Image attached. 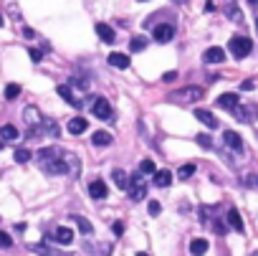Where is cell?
<instances>
[{
	"label": "cell",
	"instance_id": "1",
	"mask_svg": "<svg viewBox=\"0 0 258 256\" xmlns=\"http://www.w3.org/2000/svg\"><path fill=\"white\" fill-rule=\"evenodd\" d=\"M251 51H253V41L248 36H233L231 38V53L235 58H246Z\"/></svg>",
	"mask_w": 258,
	"mask_h": 256
},
{
	"label": "cell",
	"instance_id": "2",
	"mask_svg": "<svg viewBox=\"0 0 258 256\" xmlns=\"http://www.w3.org/2000/svg\"><path fill=\"white\" fill-rule=\"evenodd\" d=\"M172 99H180V102H200L203 99V89L200 86H185L182 92H175Z\"/></svg>",
	"mask_w": 258,
	"mask_h": 256
},
{
	"label": "cell",
	"instance_id": "3",
	"mask_svg": "<svg viewBox=\"0 0 258 256\" xmlns=\"http://www.w3.org/2000/svg\"><path fill=\"white\" fill-rule=\"evenodd\" d=\"M129 195H132V198H134V201H142V198H144V195H147V183H144V178H142V173L132 178V188H129Z\"/></svg>",
	"mask_w": 258,
	"mask_h": 256
},
{
	"label": "cell",
	"instance_id": "4",
	"mask_svg": "<svg viewBox=\"0 0 258 256\" xmlns=\"http://www.w3.org/2000/svg\"><path fill=\"white\" fill-rule=\"evenodd\" d=\"M172 36H175V28H172L170 23H160V26L155 28V41H157V43H170Z\"/></svg>",
	"mask_w": 258,
	"mask_h": 256
},
{
	"label": "cell",
	"instance_id": "5",
	"mask_svg": "<svg viewBox=\"0 0 258 256\" xmlns=\"http://www.w3.org/2000/svg\"><path fill=\"white\" fill-rule=\"evenodd\" d=\"M223 142H225V147L235 150V153H240V150H243V140H240V134H238V132H233V129L223 132Z\"/></svg>",
	"mask_w": 258,
	"mask_h": 256
},
{
	"label": "cell",
	"instance_id": "6",
	"mask_svg": "<svg viewBox=\"0 0 258 256\" xmlns=\"http://www.w3.org/2000/svg\"><path fill=\"white\" fill-rule=\"evenodd\" d=\"M94 117H99V119H109L112 117V104L106 102V99H94Z\"/></svg>",
	"mask_w": 258,
	"mask_h": 256
},
{
	"label": "cell",
	"instance_id": "7",
	"mask_svg": "<svg viewBox=\"0 0 258 256\" xmlns=\"http://www.w3.org/2000/svg\"><path fill=\"white\" fill-rule=\"evenodd\" d=\"M203 61H208V64H223V61H225V51L218 49V46H210V49L203 53Z\"/></svg>",
	"mask_w": 258,
	"mask_h": 256
},
{
	"label": "cell",
	"instance_id": "8",
	"mask_svg": "<svg viewBox=\"0 0 258 256\" xmlns=\"http://www.w3.org/2000/svg\"><path fill=\"white\" fill-rule=\"evenodd\" d=\"M106 193H109V190H106V183H101V180H91V183H89V195L94 201L106 198Z\"/></svg>",
	"mask_w": 258,
	"mask_h": 256
},
{
	"label": "cell",
	"instance_id": "9",
	"mask_svg": "<svg viewBox=\"0 0 258 256\" xmlns=\"http://www.w3.org/2000/svg\"><path fill=\"white\" fill-rule=\"evenodd\" d=\"M195 117L200 119V122H203L208 129H218V119H215V114H212V112H208V109H195Z\"/></svg>",
	"mask_w": 258,
	"mask_h": 256
},
{
	"label": "cell",
	"instance_id": "10",
	"mask_svg": "<svg viewBox=\"0 0 258 256\" xmlns=\"http://www.w3.org/2000/svg\"><path fill=\"white\" fill-rule=\"evenodd\" d=\"M112 178H114V183H117L119 190H129V188H132V178H129L124 170H119V168H117V170L112 173Z\"/></svg>",
	"mask_w": 258,
	"mask_h": 256
},
{
	"label": "cell",
	"instance_id": "11",
	"mask_svg": "<svg viewBox=\"0 0 258 256\" xmlns=\"http://www.w3.org/2000/svg\"><path fill=\"white\" fill-rule=\"evenodd\" d=\"M109 64L114 66V69H129V56L127 53H119V51H114V53H109Z\"/></svg>",
	"mask_w": 258,
	"mask_h": 256
},
{
	"label": "cell",
	"instance_id": "12",
	"mask_svg": "<svg viewBox=\"0 0 258 256\" xmlns=\"http://www.w3.org/2000/svg\"><path fill=\"white\" fill-rule=\"evenodd\" d=\"M96 33H99V38H101L104 43H114V38H117L114 28L106 26V23H96Z\"/></svg>",
	"mask_w": 258,
	"mask_h": 256
},
{
	"label": "cell",
	"instance_id": "13",
	"mask_svg": "<svg viewBox=\"0 0 258 256\" xmlns=\"http://www.w3.org/2000/svg\"><path fill=\"white\" fill-rule=\"evenodd\" d=\"M89 129V122L84 117H73V119H69V132L71 134H84Z\"/></svg>",
	"mask_w": 258,
	"mask_h": 256
},
{
	"label": "cell",
	"instance_id": "14",
	"mask_svg": "<svg viewBox=\"0 0 258 256\" xmlns=\"http://www.w3.org/2000/svg\"><path fill=\"white\" fill-rule=\"evenodd\" d=\"M208 249H210L208 238H192L190 241V254L192 256H203V254H208Z\"/></svg>",
	"mask_w": 258,
	"mask_h": 256
},
{
	"label": "cell",
	"instance_id": "15",
	"mask_svg": "<svg viewBox=\"0 0 258 256\" xmlns=\"http://www.w3.org/2000/svg\"><path fill=\"white\" fill-rule=\"evenodd\" d=\"M56 92H58V97H64L69 104H73V107H81V102L76 99V97H73V92H71V84H61V86L56 89Z\"/></svg>",
	"mask_w": 258,
	"mask_h": 256
},
{
	"label": "cell",
	"instance_id": "16",
	"mask_svg": "<svg viewBox=\"0 0 258 256\" xmlns=\"http://www.w3.org/2000/svg\"><path fill=\"white\" fill-rule=\"evenodd\" d=\"M218 107L233 112V109L238 107V97H235V94H220V97H218Z\"/></svg>",
	"mask_w": 258,
	"mask_h": 256
},
{
	"label": "cell",
	"instance_id": "17",
	"mask_svg": "<svg viewBox=\"0 0 258 256\" xmlns=\"http://www.w3.org/2000/svg\"><path fill=\"white\" fill-rule=\"evenodd\" d=\"M155 185L157 188H170L172 185V173L170 170H157L155 173Z\"/></svg>",
	"mask_w": 258,
	"mask_h": 256
},
{
	"label": "cell",
	"instance_id": "18",
	"mask_svg": "<svg viewBox=\"0 0 258 256\" xmlns=\"http://www.w3.org/2000/svg\"><path fill=\"white\" fill-rule=\"evenodd\" d=\"M228 223H231V229H233V231L243 233V218H240V213H238L235 208L228 210Z\"/></svg>",
	"mask_w": 258,
	"mask_h": 256
},
{
	"label": "cell",
	"instance_id": "19",
	"mask_svg": "<svg viewBox=\"0 0 258 256\" xmlns=\"http://www.w3.org/2000/svg\"><path fill=\"white\" fill-rule=\"evenodd\" d=\"M53 236H56L58 244H71V241H73V231H71V229H66V226H58Z\"/></svg>",
	"mask_w": 258,
	"mask_h": 256
},
{
	"label": "cell",
	"instance_id": "20",
	"mask_svg": "<svg viewBox=\"0 0 258 256\" xmlns=\"http://www.w3.org/2000/svg\"><path fill=\"white\" fill-rule=\"evenodd\" d=\"M91 142H94L96 147H109V145H112V134H109V132H104V129H99V132H94Z\"/></svg>",
	"mask_w": 258,
	"mask_h": 256
},
{
	"label": "cell",
	"instance_id": "21",
	"mask_svg": "<svg viewBox=\"0 0 258 256\" xmlns=\"http://www.w3.org/2000/svg\"><path fill=\"white\" fill-rule=\"evenodd\" d=\"M0 137H3L5 142H10V140L18 137V129H15L13 125H3V129H0Z\"/></svg>",
	"mask_w": 258,
	"mask_h": 256
},
{
	"label": "cell",
	"instance_id": "22",
	"mask_svg": "<svg viewBox=\"0 0 258 256\" xmlns=\"http://www.w3.org/2000/svg\"><path fill=\"white\" fill-rule=\"evenodd\" d=\"M129 49H132L134 53H137V51H144V49H147V38H144V36H134V38L129 41Z\"/></svg>",
	"mask_w": 258,
	"mask_h": 256
},
{
	"label": "cell",
	"instance_id": "23",
	"mask_svg": "<svg viewBox=\"0 0 258 256\" xmlns=\"http://www.w3.org/2000/svg\"><path fill=\"white\" fill-rule=\"evenodd\" d=\"M25 122H28V125H41V114H38L33 107H28V109H25Z\"/></svg>",
	"mask_w": 258,
	"mask_h": 256
},
{
	"label": "cell",
	"instance_id": "24",
	"mask_svg": "<svg viewBox=\"0 0 258 256\" xmlns=\"http://www.w3.org/2000/svg\"><path fill=\"white\" fill-rule=\"evenodd\" d=\"M192 173H195V165H192V162H188V165H182V168L177 170V178H180V180H188Z\"/></svg>",
	"mask_w": 258,
	"mask_h": 256
},
{
	"label": "cell",
	"instance_id": "25",
	"mask_svg": "<svg viewBox=\"0 0 258 256\" xmlns=\"http://www.w3.org/2000/svg\"><path fill=\"white\" fill-rule=\"evenodd\" d=\"M18 94H21V86H18V84H8V86H5V99H8V102L15 99Z\"/></svg>",
	"mask_w": 258,
	"mask_h": 256
},
{
	"label": "cell",
	"instance_id": "26",
	"mask_svg": "<svg viewBox=\"0 0 258 256\" xmlns=\"http://www.w3.org/2000/svg\"><path fill=\"white\" fill-rule=\"evenodd\" d=\"M73 223L81 229V233H91V231H94V229H91V223H89L86 218H79V216H76V218H73Z\"/></svg>",
	"mask_w": 258,
	"mask_h": 256
},
{
	"label": "cell",
	"instance_id": "27",
	"mask_svg": "<svg viewBox=\"0 0 258 256\" xmlns=\"http://www.w3.org/2000/svg\"><path fill=\"white\" fill-rule=\"evenodd\" d=\"M28 160H30V153H28L25 147H18V150H15V162H28Z\"/></svg>",
	"mask_w": 258,
	"mask_h": 256
},
{
	"label": "cell",
	"instance_id": "28",
	"mask_svg": "<svg viewBox=\"0 0 258 256\" xmlns=\"http://www.w3.org/2000/svg\"><path fill=\"white\" fill-rule=\"evenodd\" d=\"M197 145H200V147H205V150H210V147H212L210 134H197Z\"/></svg>",
	"mask_w": 258,
	"mask_h": 256
},
{
	"label": "cell",
	"instance_id": "29",
	"mask_svg": "<svg viewBox=\"0 0 258 256\" xmlns=\"http://www.w3.org/2000/svg\"><path fill=\"white\" fill-rule=\"evenodd\" d=\"M140 173H157V170H155V162H152V160H142Z\"/></svg>",
	"mask_w": 258,
	"mask_h": 256
},
{
	"label": "cell",
	"instance_id": "30",
	"mask_svg": "<svg viewBox=\"0 0 258 256\" xmlns=\"http://www.w3.org/2000/svg\"><path fill=\"white\" fill-rule=\"evenodd\" d=\"M147 210H149V216H160V201H149Z\"/></svg>",
	"mask_w": 258,
	"mask_h": 256
},
{
	"label": "cell",
	"instance_id": "31",
	"mask_svg": "<svg viewBox=\"0 0 258 256\" xmlns=\"http://www.w3.org/2000/svg\"><path fill=\"white\" fill-rule=\"evenodd\" d=\"M112 231H114V236H121V233H124V223H121V221H114Z\"/></svg>",
	"mask_w": 258,
	"mask_h": 256
},
{
	"label": "cell",
	"instance_id": "32",
	"mask_svg": "<svg viewBox=\"0 0 258 256\" xmlns=\"http://www.w3.org/2000/svg\"><path fill=\"white\" fill-rule=\"evenodd\" d=\"M0 241H3V244H0L3 249H10V236H8V233H3V236H0Z\"/></svg>",
	"mask_w": 258,
	"mask_h": 256
},
{
	"label": "cell",
	"instance_id": "33",
	"mask_svg": "<svg viewBox=\"0 0 258 256\" xmlns=\"http://www.w3.org/2000/svg\"><path fill=\"white\" fill-rule=\"evenodd\" d=\"M28 53H30V58H33V61H41V51H38V49H30Z\"/></svg>",
	"mask_w": 258,
	"mask_h": 256
},
{
	"label": "cell",
	"instance_id": "34",
	"mask_svg": "<svg viewBox=\"0 0 258 256\" xmlns=\"http://www.w3.org/2000/svg\"><path fill=\"white\" fill-rule=\"evenodd\" d=\"M162 79H164V81H175V79H177V74H175V71H167Z\"/></svg>",
	"mask_w": 258,
	"mask_h": 256
},
{
	"label": "cell",
	"instance_id": "35",
	"mask_svg": "<svg viewBox=\"0 0 258 256\" xmlns=\"http://www.w3.org/2000/svg\"><path fill=\"white\" fill-rule=\"evenodd\" d=\"M240 86L246 89V92H251V89H253V81H240Z\"/></svg>",
	"mask_w": 258,
	"mask_h": 256
},
{
	"label": "cell",
	"instance_id": "36",
	"mask_svg": "<svg viewBox=\"0 0 258 256\" xmlns=\"http://www.w3.org/2000/svg\"><path fill=\"white\" fill-rule=\"evenodd\" d=\"M248 185H256V188H258V175H251V178H248Z\"/></svg>",
	"mask_w": 258,
	"mask_h": 256
},
{
	"label": "cell",
	"instance_id": "37",
	"mask_svg": "<svg viewBox=\"0 0 258 256\" xmlns=\"http://www.w3.org/2000/svg\"><path fill=\"white\" fill-rule=\"evenodd\" d=\"M248 3H251V5H258V0H248Z\"/></svg>",
	"mask_w": 258,
	"mask_h": 256
},
{
	"label": "cell",
	"instance_id": "38",
	"mask_svg": "<svg viewBox=\"0 0 258 256\" xmlns=\"http://www.w3.org/2000/svg\"><path fill=\"white\" fill-rule=\"evenodd\" d=\"M137 256H147V254H142V251H140V254H137Z\"/></svg>",
	"mask_w": 258,
	"mask_h": 256
},
{
	"label": "cell",
	"instance_id": "39",
	"mask_svg": "<svg viewBox=\"0 0 258 256\" xmlns=\"http://www.w3.org/2000/svg\"><path fill=\"white\" fill-rule=\"evenodd\" d=\"M256 31H258V21H256Z\"/></svg>",
	"mask_w": 258,
	"mask_h": 256
},
{
	"label": "cell",
	"instance_id": "40",
	"mask_svg": "<svg viewBox=\"0 0 258 256\" xmlns=\"http://www.w3.org/2000/svg\"><path fill=\"white\" fill-rule=\"evenodd\" d=\"M253 256H258V254H253Z\"/></svg>",
	"mask_w": 258,
	"mask_h": 256
},
{
	"label": "cell",
	"instance_id": "41",
	"mask_svg": "<svg viewBox=\"0 0 258 256\" xmlns=\"http://www.w3.org/2000/svg\"><path fill=\"white\" fill-rule=\"evenodd\" d=\"M142 3H144V0H142Z\"/></svg>",
	"mask_w": 258,
	"mask_h": 256
}]
</instances>
